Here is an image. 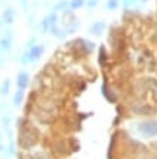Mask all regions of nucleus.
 I'll list each match as a JSON object with an SVG mask.
<instances>
[{
  "instance_id": "0eeeda50",
  "label": "nucleus",
  "mask_w": 157,
  "mask_h": 159,
  "mask_svg": "<svg viewBox=\"0 0 157 159\" xmlns=\"http://www.w3.org/2000/svg\"><path fill=\"white\" fill-rule=\"evenodd\" d=\"M23 90H19V91L15 94V98H13V103H15V106H19L22 104V100H23Z\"/></svg>"
},
{
  "instance_id": "7ed1b4c3",
  "label": "nucleus",
  "mask_w": 157,
  "mask_h": 159,
  "mask_svg": "<svg viewBox=\"0 0 157 159\" xmlns=\"http://www.w3.org/2000/svg\"><path fill=\"white\" fill-rule=\"evenodd\" d=\"M43 51H45V46L43 45H35L32 48H29V51L26 52V58H25V62H33V61H36V59L41 58V55L43 54Z\"/></svg>"
},
{
  "instance_id": "f257e3e1",
  "label": "nucleus",
  "mask_w": 157,
  "mask_h": 159,
  "mask_svg": "<svg viewBox=\"0 0 157 159\" xmlns=\"http://www.w3.org/2000/svg\"><path fill=\"white\" fill-rule=\"evenodd\" d=\"M37 142L36 134H33L29 130H23L20 132V136H19V145H20L23 149H30L32 146H35Z\"/></svg>"
},
{
  "instance_id": "1a4fd4ad",
  "label": "nucleus",
  "mask_w": 157,
  "mask_h": 159,
  "mask_svg": "<svg viewBox=\"0 0 157 159\" xmlns=\"http://www.w3.org/2000/svg\"><path fill=\"white\" fill-rule=\"evenodd\" d=\"M9 85H10V83H9V80H6L3 83V85H2V88H0V94H7L9 93Z\"/></svg>"
},
{
  "instance_id": "20e7f679",
  "label": "nucleus",
  "mask_w": 157,
  "mask_h": 159,
  "mask_svg": "<svg viewBox=\"0 0 157 159\" xmlns=\"http://www.w3.org/2000/svg\"><path fill=\"white\" fill-rule=\"evenodd\" d=\"M28 84H29V74L25 71L19 72V75H17V87L20 90H25L28 87Z\"/></svg>"
},
{
  "instance_id": "9d476101",
  "label": "nucleus",
  "mask_w": 157,
  "mask_h": 159,
  "mask_svg": "<svg viewBox=\"0 0 157 159\" xmlns=\"http://www.w3.org/2000/svg\"><path fill=\"white\" fill-rule=\"evenodd\" d=\"M0 45H2L3 49H10V39L9 38L2 39V41H0Z\"/></svg>"
},
{
  "instance_id": "39448f33",
  "label": "nucleus",
  "mask_w": 157,
  "mask_h": 159,
  "mask_svg": "<svg viewBox=\"0 0 157 159\" xmlns=\"http://www.w3.org/2000/svg\"><path fill=\"white\" fill-rule=\"evenodd\" d=\"M105 22L101 20V22H95L94 25L91 26V29H89V32H91L92 35H101L104 32V29H105Z\"/></svg>"
},
{
  "instance_id": "6e6552de",
  "label": "nucleus",
  "mask_w": 157,
  "mask_h": 159,
  "mask_svg": "<svg viewBox=\"0 0 157 159\" xmlns=\"http://www.w3.org/2000/svg\"><path fill=\"white\" fill-rule=\"evenodd\" d=\"M84 4H85V2L84 0H71V3H69V7L74 10V9H79V7H82Z\"/></svg>"
},
{
  "instance_id": "423d86ee",
  "label": "nucleus",
  "mask_w": 157,
  "mask_h": 159,
  "mask_svg": "<svg viewBox=\"0 0 157 159\" xmlns=\"http://www.w3.org/2000/svg\"><path fill=\"white\" fill-rule=\"evenodd\" d=\"M15 10L13 9H6L3 12V20H4V23H13V20H15Z\"/></svg>"
},
{
  "instance_id": "9b49d317",
  "label": "nucleus",
  "mask_w": 157,
  "mask_h": 159,
  "mask_svg": "<svg viewBox=\"0 0 157 159\" xmlns=\"http://www.w3.org/2000/svg\"><path fill=\"white\" fill-rule=\"evenodd\" d=\"M117 6H118V2H117V0H108L107 7L110 9V10H114V9H117Z\"/></svg>"
},
{
  "instance_id": "f8f14e48",
  "label": "nucleus",
  "mask_w": 157,
  "mask_h": 159,
  "mask_svg": "<svg viewBox=\"0 0 157 159\" xmlns=\"http://www.w3.org/2000/svg\"><path fill=\"white\" fill-rule=\"evenodd\" d=\"M97 3H98V0H88V2H87V6H88V7H94Z\"/></svg>"
},
{
  "instance_id": "f03ea898",
  "label": "nucleus",
  "mask_w": 157,
  "mask_h": 159,
  "mask_svg": "<svg viewBox=\"0 0 157 159\" xmlns=\"http://www.w3.org/2000/svg\"><path fill=\"white\" fill-rule=\"evenodd\" d=\"M137 130L143 136H147V138L157 136V120H149V121H144V123H140Z\"/></svg>"
}]
</instances>
